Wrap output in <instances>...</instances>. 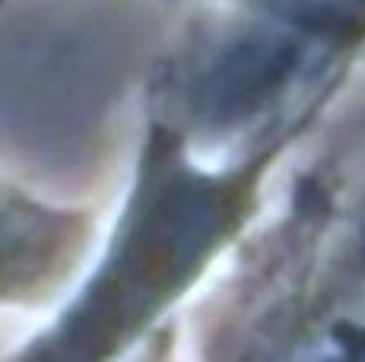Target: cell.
I'll list each match as a JSON object with an SVG mask.
<instances>
[{"instance_id": "cell-1", "label": "cell", "mask_w": 365, "mask_h": 362, "mask_svg": "<svg viewBox=\"0 0 365 362\" xmlns=\"http://www.w3.org/2000/svg\"><path fill=\"white\" fill-rule=\"evenodd\" d=\"M175 362H197V346L191 340H181V346L175 350Z\"/></svg>"}]
</instances>
